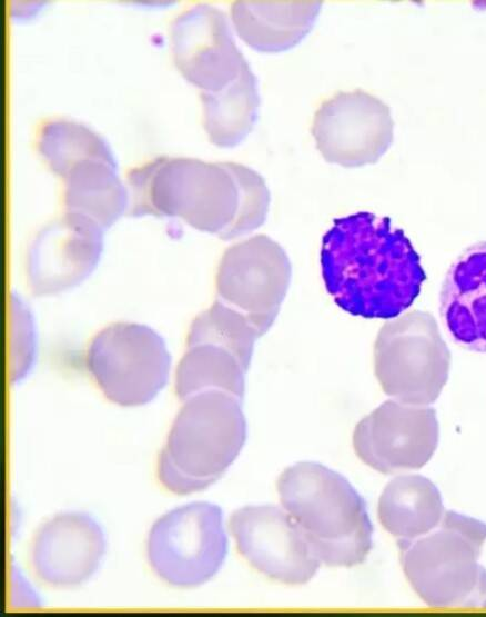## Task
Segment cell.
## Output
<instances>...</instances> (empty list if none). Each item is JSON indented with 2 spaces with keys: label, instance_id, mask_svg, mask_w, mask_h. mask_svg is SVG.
Segmentation results:
<instances>
[{
  "label": "cell",
  "instance_id": "cell-22",
  "mask_svg": "<svg viewBox=\"0 0 486 617\" xmlns=\"http://www.w3.org/2000/svg\"><path fill=\"white\" fill-rule=\"evenodd\" d=\"M38 148L50 168L62 178L84 160L115 161L110 146L100 135L80 122L65 119L43 126Z\"/></svg>",
  "mask_w": 486,
  "mask_h": 617
},
{
  "label": "cell",
  "instance_id": "cell-13",
  "mask_svg": "<svg viewBox=\"0 0 486 617\" xmlns=\"http://www.w3.org/2000/svg\"><path fill=\"white\" fill-rule=\"evenodd\" d=\"M103 249V229L92 219L69 212L43 227L27 256V276L34 296H52L84 281Z\"/></svg>",
  "mask_w": 486,
  "mask_h": 617
},
{
  "label": "cell",
  "instance_id": "cell-9",
  "mask_svg": "<svg viewBox=\"0 0 486 617\" xmlns=\"http://www.w3.org/2000/svg\"><path fill=\"white\" fill-rule=\"evenodd\" d=\"M291 277L281 245L255 235L225 250L216 273L217 300L243 314L263 336L279 315Z\"/></svg>",
  "mask_w": 486,
  "mask_h": 617
},
{
  "label": "cell",
  "instance_id": "cell-15",
  "mask_svg": "<svg viewBox=\"0 0 486 617\" xmlns=\"http://www.w3.org/2000/svg\"><path fill=\"white\" fill-rule=\"evenodd\" d=\"M107 549L104 531L89 514L65 511L47 520L36 533L31 565L45 584L75 587L100 567Z\"/></svg>",
  "mask_w": 486,
  "mask_h": 617
},
{
  "label": "cell",
  "instance_id": "cell-8",
  "mask_svg": "<svg viewBox=\"0 0 486 617\" xmlns=\"http://www.w3.org/2000/svg\"><path fill=\"white\" fill-rule=\"evenodd\" d=\"M87 366L109 400L133 407L151 401L162 390L171 357L163 338L150 327L117 322L93 338Z\"/></svg>",
  "mask_w": 486,
  "mask_h": 617
},
{
  "label": "cell",
  "instance_id": "cell-18",
  "mask_svg": "<svg viewBox=\"0 0 486 617\" xmlns=\"http://www.w3.org/2000/svg\"><path fill=\"white\" fill-rule=\"evenodd\" d=\"M444 514L439 490L422 475L392 479L378 500L383 527L403 540L428 534L439 525Z\"/></svg>",
  "mask_w": 486,
  "mask_h": 617
},
{
  "label": "cell",
  "instance_id": "cell-17",
  "mask_svg": "<svg viewBox=\"0 0 486 617\" xmlns=\"http://www.w3.org/2000/svg\"><path fill=\"white\" fill-rule=\"evenodd\" d=\"M321 1H235L232 21L251 48L267 53L288 50L312 30Z\"/></svg>",
  "mask_w": 486,
  "mask_h": 617
},
{
  "label": "cell",
  "instance_id": "cell-4",
  "mask_svg": "<svg viewBox=\"0 0 486 617\" xmlns=\"http://www.w3.org/2000/svg\"><path fill=\"white\" fill-rule=\"evenodd\" d=\"M246 440L242 401L221 390L184 400L159 456L162 485L178 495L215 482L233 464Z\"/></svg>",
  "mask_w": 486,
  "mask_h": 617
},
{
  "label": "cell",
  "instance_id": "cell-10",
  "mask_svg": "<svg viewBox=\"0 0 486 617\" xmlns=\"http://www.w3.org/2000/svg\"><path fill=\"white\" fill-rule=\"evenodd\" d=\"M312 133L326 161L343 167L376 162L394 138L389 107L363 90L340 91L314 116Z\"/></svg>",
  "mask_w": 486,
  "mask_h": 617
},
{
  "label": "cell",
  "instance_id": "cell-19",
  "mask_svg": "<svg viewBox=\"0 0 486 617\" xmlns=\"http://www.w3.org/2000/svg\"><path fill=\"white\" fill-rule=\"evenodd\" d=\"M64 180L67 210L92 219L103 230L128 210L129 191L118 176L117 161H81L67 173Z\"/></svg>",
  "mask_w": 486,
  "mask_h": 617
},
{
  "label": "cell",
  "instance_id": "cell-2",
  "mask_svg": "<svg viewBox=\"0 0 486 617\" xmlns=\"http://www.w3.org/2000/svg\"><path fill=\"white\" fill-rule=\"evenodd\" d=\"M322 276L353 316L391 319L412 306L426 279L418 253L391 219L360 211L333 221L322 239Z\"/></svg>",
  "mask_w": 486,
  "mask_h": 617
},
{
  "label": "cell",
  "instance_id": "cell-3",
  "mask_svg": "<svg viewBox=\"0 0 486 617\" xmlns=\"http://www.w3.org/2000/svg\"><path fill=\"white\" fill-rule=\"evenodd\" d=\"M277 491L321 563L352 567L366 559L373 525L364 499L345 477L302 461L283 471Z\"/></svg>",
  "mask_w": 486,
  "mask_h": 617
},
{
  "label": "cell",
  "instance_id": "cell-11",
  "mask_svg": "<svg viewBox=\"0 0 486 617\" xmlns=\"http://www.w3.org/2000/svg\"><path fill=\"white\" fill-rule=\"evenodd\" d=\"M439 436L435 409L386 400L355 427L357 456L383 474L423 467L432 458Z\"/></svg>",
  "mask_w": 486,
  "mask_h": 617
},
{
  "label": "cell",
  "instance_id": "cell-6",
  "mask_svg": "<svg viewBox=\"0 0 486 617\" xmlns=\"http://www.w3.org/2000/svg\"><path fill=\"white\" fill-rule=\"evenodd\" d=\"M450 351L435 318L413 310L383 325L374 344V369L383 391L404 404H433L445 386Z\"/></svg>",
  "mask_w": 486,
  "mask_h": 617
},
{
  "label": "cell",
  "instance_id": "cell-23",
  "mask_svg": "<svg viewBox=\"0 0 486 617\" xmlns=\"http://www.w3.org/2000/svg\"><path fill=\"white\" fill-rule=\"evenodd\" d=\"M260 334L240 311L220 300L193 320L188 335V346L212 344L232 352L247 370L254 342Z\"/></svg>",
  "mask_w": 486,
  "mask_h": 617
},
{
  "label": "cell",
  "instance_id": "cell-14",
  "mask_svg": "<svg viewBox=\"0 0 486 617\" xmlns=\"http://www.w3.org/2000/svg\"><path fill=\"white\" fill-rule=\"evenodd\" d=\"M171 38L178 69L203 91L224 88L247 63L235 44L227 17L207 3L181 13L172 23Z\"/></svg>",
  "mask_w": 486,
  "mask_h": 617
},
{
  "label": "cell",
  "instance_id": "cell-12",
  "mask_svg": "<svg viewBox=\"0 0 486 617\" xmlns=\"http://www.w3.org/2000/svg\"><path fill=\"white\" fill-rule=\"evenodd\" d=\"M240 554L259 571L288 585L307 583L321 560L300 526L276 506H246L229 523Z\"/></svg>",
  "mask_w": 486,
  "mask_h": 617
},
{
  "label": "cell",
  "instance_id": "cell-20",
  "mask_svg": "<svg viewBox=\"0 0 486 617\" xmlns=\"http://www.w3.org/2000/svg\"><path fill=\"white\" fill-rule=\"evenodd\" d=\"M201 99L204 128L215 146L231 148L239 145L256 122L260 94L249 63L236 79L219 91H202Z\"/></svg>",
  "mask_w": 486,
  "mask_h": 617
},
{
  "label": "cell",
  "instance_id": "cell-1",
  "mask_svg": "<svg viewBox=\"0 0 486 617\" xmlns=\"http://www.w3.org/2000/svg\"><path fill=\"white\" fill-rule=\"evenodd\" d=\"M128 216L176 217L223 240L261 227L270 191L262 176L235 162L160 157L128 176Z\"/></svg>",
  "mask_w": 486,
  "mask_h": 617
},
{
  "label": "cell",
  "instance_id": "cell-21",
  "mask_svg": "<svg viewBox=\"0 0 486 617\" xmlns=\"http://www.w3.org/2000/svg\"><path fill=\"white\" fill-rule=\"evenodd\" d=\"M246 371L225 348L212 344L190 345L176 368V395L184 401L201 391L221 390L242 401Z\"/></svg>",
  "mask_w": 486,
  "mask_h": 617
},
{
  "label": "cell",
  "instance_id": "cell-16",
  "mask_svg": "<svg viewBox=\"0 0 486 617\" xmlns=\"http://www.w3.org/2000/svg\"><path fill=\"white\" fill-rule=\"evenodd\" d=\"M439 316L455 344L486 354V241L468 247L450 265L439 293Z\"/></svg>",
  "mask_w": 486,
  "mask_h": 617
},
{
  "label": "cell",
  "instance_id": "cell-5",
  "mask_svg": "<svg viewBox=\"0 0 486 617\" xmlns=\"http://www.w3.org/2000/svg\"><path fill=\"white\" fill-rule=\"evenodd\" d=\"M485 540V523L447 510L435 529L397 545L404 573L427 605L486 608V569L478 563Z\"/></svg>",
  "mask_w": 486,
  "mask_h": 617
},
{
  "label": "cell",
  "instance_id": "cell-7",
  "mask_svg": "<svg viewBox=\"0 0 486 617\" xmlns=\"http://www.w3.org/2000/svg\"><path fill=\"white\" fill-rule=\"evenodd\" d=\"M227 537L222 509L194 501L161 516L151 527L146 555L153 571L181 588L200 586L223 565Z\"/></svg>",
  "mask_w": 486,
  "mask_h": 617
}]
</instances>
